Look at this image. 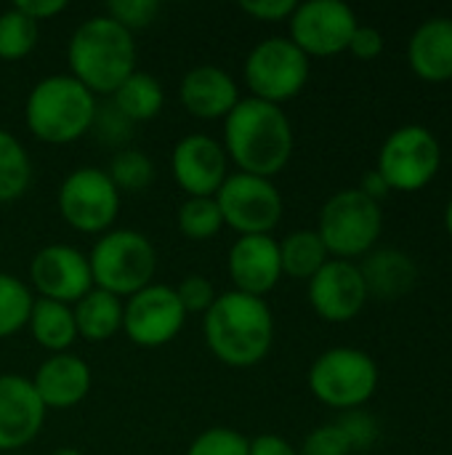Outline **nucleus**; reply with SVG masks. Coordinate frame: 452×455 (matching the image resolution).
<instances>
[{"label":"nucleus","instance_id":"nucleus-36","mask_svg":"<svg viewBox=\"0 0 452 455\" xmlns=\"http://www.w3.org/2000/svg\"><path fill=\"white\" fill-rule=\"evenodd\" d=\"M352 445L346 440V435L341 432L338 424H325L317 427L301 445L298 455H349Z\"/></svg>","mask_w":452,"mask_h":455},{"label":"nucleus","instance_id":"nucleus-12","mask_svg":"<svg viewBox=\"0 0 452 455\" xmlns=\"http://www.w3.org/2000/svg\"><path fill=\"white\" fill-rule=\"evenodd\" d=\"M186 323L176 288L152 283L123 304V331L136 347L157 349L170 344Z\"/></svg>","mask_w":452,"mask_h":455},{"label":"nucleus","instance_id":"nucleus-32","mask_svg":"<svg viewBox=\"0 0 452 455\" xmlns=\"http://www.w3.org/2000/svg\"><path fill=\"white\" fill-rule=\"evenodd\" d=\"M250 440L229 427H210L197 435L186 455H248Z\"/></svg>","mask_w":452,"mask_h":455},{"label":"nucleus","instance_id":"nucleus-25","mask_svg":"<svg viewBox=\"0 0 452 455\" xmlns=\"http://www.w3.org/2000/svg\"><path fill=\"white\" fill-rule=\"evenodd\" d=\"M115 109L131 123H147L157 117L165 107V91L157 77L147 72H133L123 85L112 93Z\"/></svg>","mask_w":452,"mask_h":455},{"label":"nucleus","instance_id":"nucleus-29","mask_svg":"<svg viewBox=\"0 0 452 455\" xmlns=\"http://www.w3.org/2000/svg\"><path fill=\"white\" fill-rule=\"evenodd\" d=\"M224 227L216 197H186L178 208V229L186 240H213Z\"/></svg>","mask_w":452,"mask_h":455},{"label":"nucleus","instance_id":"nucleus-30","mask_svg":"<svg viewBox=\"0 0 452 455\" xmlns=\"http://www.w3.org/2000/svg\"><path fill=\"white\" fill-rule=\"evenodd\" d=\"M37 21L16 11L13 5L0 13V59L3 61H19L29 56L37 45Z\"/></svg>","mask_w":452,"mask_h":455},{"label":"nucleus","instance_id":"nucleus-20","mask_svg":"<svg viewBox=\"0 0 452 455\" xmlns=\"http://www.w3.org/2000/svg\"><path fill=\"white\" fill-rule=\"evenodd\" d=\"M178 99L189 115L200 120H216L226 117L237 107L240 91L226 69L216 64H200L184 75L178 85Z\"/></svg>","mask_w":452,"mask_h":455},{"label":"nucleus","instance_id":"nucleus-43","mask_svg":"<svg viewBox=\"0 0 452 455\" xmlns=\"http://www.w3.org/2000/svg\"><path fill=\"white\" fill-rule=\"evenodd\" d=\"M51 455H83L77 448H59V451H53Z\"/></svg>","mask_w":452,"mask_h":455},{"label":"nucleus","instance_id":"nucleus-22","mask_svg":"<svg viewBox=\"0 0 452 455\" xmlns=\"http://www.w3.org/2000/svg\"><path fill=\"white\" fill-rule=\"evenodd\" d=\"M360 275L365 280L368 296H376L384 301L402 299L418 283V269H416L413 259L405 256L402 251L370 253L365 259V264L360 267Z\"/></svg>","mask_w":452,"mask_h":455},{"label":"nucleus","instance_id":"nucleus-26","mask_svg":"<svg viewBox=\"0 0 452 455\" xmlns=\"http://www.w3.org/2000/svg\"><path fill=\"white\" fill-rule=\"evenodd\" d=\"M328 248L322 243V237L317 235V229H298L290 232L282 243H280V264H282V275L293 277V280H312L330 259H328Z\"/></svg>","mask_w":452,"mask_h":455},{"label":"nucleus","instance_id":"nucleus-38","mask_svg":"<svg viewBox=\"0 0 452 455\" xmlns=\"http://www.w3.org/2000/svg\"><path fill=\"white\" fill-rule=\"evenodd\" d=\"M296 0H240V11L258 21H285L296 11Z\"/></svg>","mask_w":452,"mask_h":455},{"label":"nucleus","instance_id":"nucleus-3","mask_svg":"<svg viewBox=\"0 0 452 455\" xmlns=\"http://www.w3.org/2000/svg\"><path fill=\"white\" fill-rule=\"evenodd\" d=\"M69 75L93 96H112L136 72V43L128 29L107 13L83 21L67 45Z\"/></svg>","mask_w":452,"mask_h":455},{"label":"nucleus","instance_id":"nucleus-18","mask_svg":"<svg viewBox=\"0 0 452 455\" xmlns=\"http://www.w3.org/2000/svg\"><path fill=\"white\" fill-rule=\"evenodd\" d=\"M226 272L234 291L264 299L282 277L280 243L272 235L237 237L226 256Z\"/></svg>","mask_w":452,"mask_h":455},{"label":"nucleus","instance_id":"nucleus-19","mask_svg":"<svg viewBox=\"0 0 452 455\" xmlns=\"http://www.w3.org/2000/svg\"><path fill=\"white\" fill-rule=\"evenodd\" d=\"M45 411H67L80 405L91 392V368L72 352L51 355L29 379Z\"/></svg>","mask_w":452,"mask_h":455},{"label":"nucleus","instance_id":"nucleus-21","mask_svg":"<svg viewBox=\"0 0 452 455\" xmlns=\"http://www.w3.org/2000/svg\"><path fill=\"white\" fill-rule=\"evenodd\" d=\"M410 67L418 77L442 83L452 77V19H429L424 21L408 45Z\"/></svg>","mask_w":452,"mask_h":455},{"label":"nucleus","instance_id":"nucleus-34","mask_svg":"<svg viewBox=\"0 0 452 455\" xmlns=\"http://www.w3.org/2000/svg\"><path fill=\"white\" fill-rule=\"evenodd\" d=\"M91 131L99 136L101 144L125 149V141L133 136V123L128 117H123L115 109V104H107V107H96V117H93Z\"/></svg>","mask_w":452,"mask_h":455},{"label":"nucleus","instance_id":"nucleus-37","mask_svg":"<svg viewBox=\"0 0 452 455\" xmlns=\"http://www.w3.org/2000/svg\"><path fill=\"white\" fill-rule=\"evenodd\" d=\"M176 296L184 307V312H208L210 304L216 301V288L208 277L202 275H189L181 280V285L176 288Z\"/></svg>","mask_w":452,"mask_h":455},{"label":"nucleus","instance_id":"nucleus-17","mask_svg":"<svg viewBox=\"0 0 452 455\" xmlns=\"http://www.w3.org/2000/svg\"><path fill=\"white\" fill-rule=\"evenodd\" d=\"M45 405L40 403L29 379L16 373L0 376V453H19L29 445L45 421Z\"/></svg>","mask_w":452,"mask_h":455},{"label":"nucleus","instance_id":"nucleus-44","mask_svg":"<svg viewBox=\"0 0 452 455\" xmlns=\"http://www.w3.org/2000/svg\"><path fill=\"white\" fill-rule=\"evenodd\" d=\"M445 224H448V232L452 235V200L450 205H448V211H445Z\"/></svg>","mask_w":452,"mask_h":455},{"label":"nucleus","instance_id":"nucleus-15","mask_svg":"<svg viewBox=\"0 0 452 455\" xmlns=\"http://www.w3.org/2000/svg\"><path fill=\"white\" fill-rule=\"evenodd\" d=\"M170 168L176 184L189 197H216L229 176V157L213 136L189 133L173 147Z\"/></svg>","mask_w":452,"mask_h":455},{"label":"nucleus","instance_id":"nucleus-14","mask_svg":"<svg viewBox=\"0 0 452 455\" xmlns=\"http://www.w3.org/2000/svg\"><path fill=\"white\" fill-rule=\"evenodd\" d=\"M32 285L40 299H51L59 304H77L88 291H93V277L88 267V256L75 245H45L32 256L29 264Z\"/></svg>","mask_w":452,"mask_h":455},{"label":"nucleus","instance_id":"nucleus-10","mask_svg":"<svg viewBox=\"0 0 452 455\" xmlns=\"http://www.w3.org/2000/svg\"><path fill=\"white\" fill-rule=\"evenodd\" d=\"M442 149L437 136L424 125L397 128L378 155V173L397 192L424 189L440 171Z\"/></svg>","mask_w":452,"mask_h":455},{"label":"nucleus","instance_id":"nucleus-11","mask_svg":"<svg viewBox=\"0 0 452 455\" xmlns=\"http://www.w3.org/2000/svg\"><path fill=\"white\" fill-rule=\"evenodd\" d=\"M216 203L224 224L232 227L240 237L269 235L282 219V195L272 184V179L240 171L226 176V181L216 192Z\"/></svg>","mask_w":452,"mask_h":455},{"label":"nucleus","instance_id":"nucleus-9","mask_svg":"<svg viewBox=\"0 0 452 455\" xmlns=\"http://www.w3.org/2000/svg\"><path fill=\"white\" fill-rule=\"evenodd\" d=\"M61 219L83 235H104L120 213V192L104 168H75L59 187Z\"/></svg>","mask_w":452,"mask_h":455},{"label":"nucleus","instance_id":"nucleus-28","mask_svg":"<svg viewBox=\"0 0 452 455\" xmlns=\"http://www.w3.org/2000/svg\"><path fill=\"white\" fill-rule=\"evenodd\" d=\"M107 176L117 192H144L155 181V163L141 149L125 147L112 155Z\"/></svg>","mask_w":452,"mask_h":455},{"label":"nucleus","instance_id":"nucleus-42","mask_svg":"<svg viewBox=\"0 0 452 455\" xmlns=\"http://www.w3.org/2000/svg\"><path fill=\"white\" fill-rule=\"evenodd\" d=\"M360 192L362 195H368L370 200H376V203H381L389 192H392V187L386 184V179L378 173V171H370V173H365V179H362V187H360Z\"/></svg>","mask_w":452,"mask_h":455},{"label":"nucleus","instance_id":"nucleus-2","mask_svg":"<svg viewBox=\"0 0 452 455\" xmlns=\"http://www.w3.org/2000/svg\"><path fill=\"white\" fill-rule=\"evenodd\" d=\"M208 349L229 368L258 365L274 341V317L264 299L226 291L216 296L202 320Z\"/></svg>","mask_w":452,"mask_h":455},{"label":"nucleus","instance_id":"nucleus-33","mask_svg":"<svg viewBox=\"0 0 452 455\" xmlns=\"http://www.w3.org/2000/svg\"><path fill=\"white\" fill-rule=\"evenodd\" d=\"M160 13V3L157 0H109L107 3V16L112 21H117L123 29H128L131 35L136 29L149 27Z\"/></svg>","mask_w":452,"mask_h":455},{"label":"nucleus","instance_id":"nucleus-16","mask_svg":"<svg viewBox=\"0 0 452 455\" xmlns=\"http://www.w3.org/2000/svg\"><path fill=\"white\" fill-rule=\"evenodd\" d=\"M309 301L314 312L328 323L354 320L368 301V288L360 275V267L344 259L328 261L309 280Z\"/></svg>","mask_w":452,"mask_h":455},{"label":"nucleus","instance_id":"nucleus-31","mask_svg":"<svg viewBox=\"0 0 452 455\" xmlns=\"http://www.w3.org/2000/svg\"><path fill=\"white\" fill-rule=\"evenodd\" d=\"M32 301L29 288L19 277L0 272V339L19 333L29 323Z\"/></svg>","mask_w":452,"mask_h":455},{"label":"nucleus","instance_id":"nucleus-24","mask_svg":"<svg viewBox=\"0 0 452 455\" xmlns=\"http://www.w3.org/2000/svg\"><path fill=\"white\" fill-rule=\"evenodd\" d=\"M75 325H77V336H83L85 341H107L112 339L117 331H123V301L107 291H88L75 307Z\"/></svg>","mask_w":452,"mask_h":455},{"label":"nucleus","instance_id":"nucleus-4","mask_svg":"<svg viewBox=\"0 0 452 455\" xmlns=\"http://www.w3.org/2000/svg\"><path fill=\"white\" fill-rule=\"evenodd\" d=\"M96 107V96L72 75H48L32 85L24 104V120L35 139L45 144H69L91 131Z\"/></svg>","mask_w":452,"mask_h":455},{"label":"nucleus","instance_id":"nucleus-39","mask_svg":"<svg viewBox=\"0 0 452 455\" xmlns=\"http://www.w3.org/2000/svg\"><path fill=\"white\" fill-rule=\"evenodd\" d=\"M346 51H352L357 59H376V56H381V51H384V35L376 29V27H360L357 24V29H354V35H352V40H349V48Z\"/></svg>","mask_w":452,"mask_h":455},{"label":"nucleus","instance_id":"nucleus-45","mask_svg":"<svg viewBox=\"0 0 452 455\" xmlns=\"http://www.w3.org/2000/svg\"><path fill=\"white\" fill-rule=\"evenodd\" d=\"M5 455H21V453H5Z\"/></svg>","mask_w":452,"mask_h":455},{"label":"nucleus","instance_id":"nucleus-5","mask_svg":"<svg viewBox=\"0 0 452 455\" xmlns=\"http://www.w3.org/2000/svg\"><path fill=\"white\" fill-rule=\"evenodd\" d=\"M88 267L93 288L117 299H131L152 285L157 272V251L149 237L136 229H109L96 240Z\"/></svg>","mask_w":452,"mask_h":455},{"label":"nucleus","instance_id":"nucleus-23","mask_svg":"<svg viewBox=\"0 0 452 455\" xmlns=\"http://www.w3.org/2000/svg\"><path fill=\"white\" fill-rule=\"evenodd\" d=\"M27 328H29L32 339L37 341V347L48 349L51 355L69 352V347L77 339V325H75L72 307L51 301V299H35L32 301Z\"/></svg>","mask_w":452,"mask_h":455},{"label":"nucleus","instance_id":"nucleus-13","mask_svg":"<svg viewBox=\"0 0 452 455\" xmlns=\"http://www.w3.org/2000/svg\"><path fill=\"white\" fill-rule=\"evenodd\" d=\"M357 29L354 11L341 0H309L290 16V40L306 56H333L349 48Z\"/></svg>","mask_w":452,"mask_h":455},{"label":"nucleus","instance_id":"nucleus-41","mask_svg":"<svg viewBox=\"0 0 452 455\" xmlns=\"http://www.w3.org/2000/svg\"><path fill=\"white\" fill-rule=\"evenodd\" d=\"M248 455H298V451L280 435H261L250 440Z\"/></svg>","mask_w":452,"mask_h":455},{"label":"nucleus","instance_id":"nucleus-35","mask_svg":"<svg viewBox=\"0 0 452 455\" xmlns=\"http://www.w3.org/2000/svg\"><path fill=\"white\" fill-rule=\"evenodd\" d=\"M341 432L346 435L352 451H370L378 443V424L373 416L362 411H346L338 421Z\"/></svg>","mask_w":452,"mask_h":455},{"label":"nucleus","instance_id":"nucleus-6","mask_svg":"<svg viewBox=\"0 0 452 455\" xmlns=\"http://www.w3.org/2000/svg\"><path fill=\"white\" fill-rule=\"evenodd\" d=\"M376 387L378 368L373 357L352 347L328 349L309 368L312 395L338 411H357L376 395Z\"/></svg>","mask_w":452,"mask_h":455},{"label":"nucleus","instance_id":"nucleus-8","mask_svg":"<svg viewBox=\"0 0 452 455\" xmlns=\"http://www.w3.org/2000/svg\"><path fill=\"white\" fill-rule=\"evenodd\" d=\"M242 72L253 99L280 107L304 91L309 80V56L290 37H266L253 45Z\"/></svg>","mask_w":452,"mask_h":455},{"label":"nucleus","instance_id":"nucleus-7","mask_svg":"<svg viewBox=\"0 0 452 455\" xmlns=\"http://www.w3.org/2000/svg\"><path fill=\"white\" fill-rule=\"evenodd\" d=\"M381 227V205L360 189H344L322 205L317 235L328 253L349 261L354 256H365L376 245Z\"/></svg>","mask_w":452,"mask_h":455},{"label":"nucleus","instance_id":"nucleus-40","mask_svg":"<svg viewBox=\"0 0 452 455\" xmlns=\"http://www.w3.org/2000/svg\"><path fill=\"white\" fill-rule=\"evenodd\" d=\"M13 8L40 24V21H48V19L59 16L67 8V0H16Z\"/></svg>","mask_w":452,"mask_h":455},{"label":"nucleus","instance_id":"nucleus-1","mask_svg":"<svg viewBox=\"0 0 452 455\" xmlns=\"http://www.w3.org/2000/svg\"><path fill=\"white\" fill-rule=\"evenodd\" d=\"M224 152L240 173L272 179L293 155V125L282 107L261 99H240L224 117Z\"/></svg>","mask_w":452,"mask_h":455},{"label":"nucleus","instance_id":"nucleus-27","mask_svg":"<svg viewBox=\"0 0 452 455\" xmlns=\"http://www.w3.org/2000/svg\"><path fill=\"white\" fill-rule=\"evenodd\" d=\"M32 181V163L21 141L0 128V203L19 200Z\"/></svg>","mask_w":452,"mask_h":455}]
</instances>
